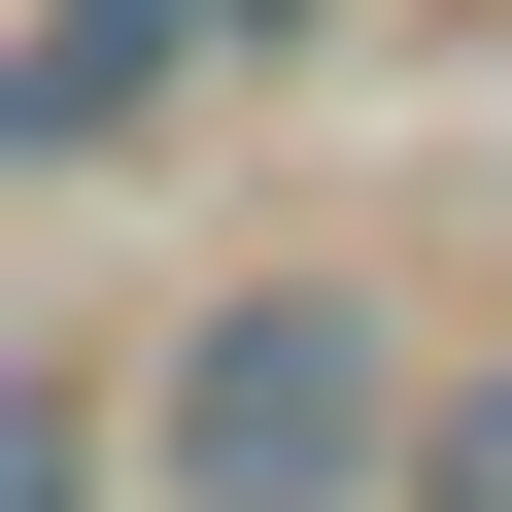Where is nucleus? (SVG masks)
<instances>
[{"label":"nucleus","instance_id":"39448f33","mask_svg":"<svg viewBox=\"0 0 512 512\" xmlns=\"http://www.w3.org/2000/svg\"><path fill=\"white\" fill-rule=\"evenodd\" d=\"M205 35H342V0H205Z\"/></svg>","mask_w":512,"mask_h":512},{"label":"nucleus","instance_id":"f03ea898","mask_svg":"<svg viewBox=\"0 0 512 512\" xmlns=\"http://www.w3.org/2000/svg\"><path fill=\"white\" fill-rule=\"evenodd\" d=\"M171 69H205V0H35V35H0V137L69 171V137H137Z\"/></svg>","mask_w":512,"mask_h":512},{"label":"nucleus","instance_id":"f257e3e1","mask_svg":"<svg viewBox=\"0 0 512 512\" xmlns=\"http://www.w3.org/2000/svg\"><path fill=\"white\" fill-rule=\"evenodd\" d=\"M410 444V342L342 308V274H239L205 342H171V512H342Z\"/></svg>","mask_w":512,"mask_h":512},{"label":"nucleus","instance_id":"20e7f679","mask_svg":"<svg viewBox=\"0 0 512 512\" xmlns=\"http://www.w3.org/2000/svg\"><path fill=\"white\" fill-rule=\"evenodd\" d=\"M35 478H69V410H0V512H35Z\"/></svg>","mask_w":512,"mask_h":512},{"label":"nucleus","instance_id":"7ed1b4c3","mask_svg":"<svg viewBox=\"0 0 512 512\" xmlns=\"http://www.w3.org/2000/svg\"><path fill=\"white\" fill-rule=\"evenodd\" d=\"M410 512H512V376H444V410H410Z\"/></svg>","mask_w":512,"mask_h":512}]
</instances>
